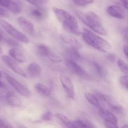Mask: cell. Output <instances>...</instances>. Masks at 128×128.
I'll return each instance as SVG.
<instances>
[{
  "label": "cell",
  "instance_id": "obj_1",
  "mask_svg": "<svg viewBox=\"0 0 128 128\" xmlns=\"http://www.w3.org/2000/svg\"><path fill=\"white\" fill-rule=\"evenodd\" d=\"M52 10L57 19L61 22L66 31L76 35H80L82 33L79 28L77 19L72 14L66 10L58 8H53Z\"/></svg>",
  "mask_w": 128,
  "mask_h": 128
},
{
  "label": "cell",
  "instance_id": "obj_2",
  "mask_svg": "<svg viewBox=\"0 0 128 128\" xmlns=\"http://www.w3.org/2000/svg\"><path fill=\"white\" fill-rule=\"evenodd\" d=\"M76 14L83 23L93 30L94 32L100 34H107V31L102 24L101 18L95 12L92 11L83 12L82 11H77Z\"/></svg>",
  "mask_w": 128,
  "mask_h": 128
},
{
  "label": "cell",
  "instance_id": "obj_3",
  "mask_svg": "<svg viewBox=\"0 0 128 128\" xmlns=\"http://www.w3.org/2000/svg\"><path fill=\"white\" fill-rule=\"evenodd\" d=\"M81 34L82 40L84 42L100 52L104 53L111 48V44L108 41L87 29H84V32Z\"/></svg>",
  "mask_w": 128,
  "mask_h": 128
},
{
  "label": "cell",
  "instance_id": "obj_4",
  "mask_svg": "<svg viewBox=\"0 0 128 128\" xmlns=\"http://www.w3.org/2000/svg\"><path fill=\"white\" fill-rule=\"evenodd\" d=\"M0 24H1V27L4 29V30L9 35H10L14 40H16L19 42H23V43H28L29 42L28 38L26 35L20 32L16 28L14 27L12 25L8 22L7 21H4V20H0Z\"/></svg>",
  "mask_w": 128,
  "mask_h": 128
},
{
  "label": "cell",
  "instance_id": "obj_5",
  "mask_svg": "<svg viewBox=\"0 0 128 128\" xmlns=\"http://www.w3.org/2000/svg\"><path fill=\"white\" fill-rule=\"evenodd\" d=\"M96 94L98 96V97L101 99L102 102H104L108 106H109L110 109L114 112H116L117 114H123L124 113V109L121 105L118 103L117 101L111 96L110 95L102 93L96 91Z\"/></svg>",
  "mask_w": 128,
  "mask_h": 128
},
{
  "label": "cell",
  "instance_id": "obj_6",
  "mask_svg": "<svg viewBox=\"0 0 128 128\" xmlns=\"http://www.w3.org/2000/svg\"><path fill=\"white\" fill-rule=\"evenodd\" d=\"M5 78H6V80H7L8 83L13 88L14 90L18 93H19L21 96H24V97L30 96V94H31L30 91L27 88L25 87L24 85H22L21 82H19L18 81H17L8 74H5Z\"/></svg>",
  "mask_w": 128,
  "mask_h": 128
},
{
  "label": "cell",
  "instance_id": "obj_7",
  "mask_svg": "<svg viewBox=\"0 0 128 128\" xmlns=\"http://www.w3.org/2000/svg\"><path fill=\"white\" fill-rule=\"evenodd\" d=\"M60 80L61 85L64 90L68 97L70 98V99L74 100L76 96V92H75L74 87L71 79L67 76L61 75L60 78Z\"/></svg>",
  "mask_w": 128,
  "mask_h": 128
},
{
  "label": "cell",
  "instance_id": "obj_8",
  "mask_svg": "<svg viewBox=\"0 0 128 128\" xmlns=\"http://www.w3.org/2000/svg\"><path fill=\"white\" fill-rule=\"evenodd\" d=\"M66 65L71 72L77 76H80L81 78L86 79L89 78V74L87 73V72L84 70H83V68H82L78 64L76 63V61L74 60L67 58L66 60Z\"/></svg>",
  "mask_w": 128,
  "mask_h": 128
},
{
  "label": "cell",
  "instance_id": "obj_9",
  "mask_svg": "<svg viewBox=\"0 0 128 128\" xmlns=\"http://www.w3.org/2000/svg\"><path fill=\"white\" fill-rule=\"evenodd\" d=\"M2 61L11 69V70L14 71V72H16L18 74L20 75V76H22V77L26 78V74L24 72L23 70L21 68V66L16 62V61L14 60H12V58H11L9 56H6V55H3L1 57Z\"/></svg>",
  "mask_w": 128,
  "mask_h": 128
},
{
  "label": "cell",
  "instance_id": "obj_10",
  "mask_svg": "<svg viewBox=\"0 0 128 128\" xmlns=\"http://www.w3.org/2000/svg\"><path fill=\"white\" fill-rule=\"evenodd\" d=\"M17 21L21 28L28 34L33 35L35 33V28L33 24L22 16L18 18Z\"/></svg>",
  "mask_w": 128,
  "mask_h": 128
},
{
  "label": "cell",
  "instance_id": "obj_11",
  "mask_svg": "<svg viewBox=\"0 0 128 128\" xmlns=\"http://www.w3.org/2000/svg\"><path fill=\"white\" fill-rule=\"evenodd\" d=\"M106 11L108 14L115 18L122 20L125 17L123 10H122L121 8L117 5H111V6H108L106 9Z\"/></svg>",
  "mask_w": 128,
  "mask_h": 128
},
{
  "label": "cell",
  "instance_id": "obj_12",
  "mask_svg": "<svg viewBox=\"0 0 128 128\" xmlns=\"http://www.w3.org/2000/svg\"><path fill=\"white\" fill-rule=\"evenodd\" d=\"M30 15L36 20H43L47 16V12L41 6H36L31 9L30 11Z\"/></svg>",
  "mask_w": 128,
  "mask_h": 128
},
{
  "label": "cell",
  "instance_id": "obj_13",
  "mask_svg": "<svg viewBox=\"0 0 128 128\" xmlns=\"http://www.w3.org/2000/svg\"><path fill=\"white\" fill-rule=\"evenodd\" d=\"M9 54L14 60L18 62H24L26 58L24 54L17 47H13L9 51Z\"/></svg>",
  "mask_w": 128,
  "mask_h": 128
},
{
  "label": "cell",
  "instance_id": "obj_14",
  "mask_svg": "<svg viewBox=\"0 0 128 128\" xmlns=\"http://www.w3.org/2000/svg\"><path fill=\"white\" fill-rule=\"evenodd\" d=\"M61 39L64 42L68 44L70 47L74 48L77 49V50L82 48V44L75 38L66 36V35H62L61 36Z\"/></svg>",
  "mask_w": 128,
  "mask_h": 128
},
{
  "label": "cell",
  "instance_id": "obj_15",
  "mask_svg": "<svg viewBox=\"0 0 128 128\" xmlns=\"http://www.w3.org/2000/svg\"><path fill=\"white\" fill-rule=\"evenodd\" d=\"M41 67L39 64L33 62L29 64L27 68V73L30 78H36L41 73Z\"/></svg>",
  "mask_w": 128,
  "mask_h": 128
},
{
  "label": "cell",
  "instance_id": "obj_16",
  "mask_svg": "<svg viewBox=\"0 0 128 128\" xmlns=\"http://www.w3.org/2000/svg\"><path fill=\"white\" fill-rule=\"evenodd\" d=\"M99 110H100L99 112H100V116L103 119L104 121H112L115 123H118L117 118L113 113L109 111L108 110L103 109L102 108H101Z\"/></svg>",
  "mask_w": 128,
  "mask_h": 128
},
{
  "label": "cell",
  "instance_id": "obj_17",
  "mask_svg": "<svg viewBox=\"0 0 128 128\" xmlns=\"http://www.w3.org/2000/svg\"><path fill=\"white\" fill-rule=\"evenodd\" d=\"M35 90L40 94L45 97H48L51 94V90L48 87L41 83L36 84L35 85Z\"/></svg>",
  "mask_w": 128,
  "mask_h": 128
},
{
  "label": "cell",
  "instance_id": "obj_18",
  "mask_svg": "<svg viewBox=\"0 0 128 128\" xmlns=\"http://www.w3.org/2000/svg\"><path fill=\"white\" fill-rule=\"evenodd\" d=\"M66 54L68 56V58L75 61H79L81 60V56L80 52H78L77 49H75L74 48L70 47V48L67 49Z\"/></svg>",
  "mask_w": 128,
  "mask_h": 128
},
{
  "label": "cell",
  "instance_id": "obj_19",
  "mask_svg": "<svg viewBox=\"0 0 128 128\" xmlns=\"http://www.w3.org/2000/svg\"><path fill=\"white\" fill-rule=\"evenodd\" d=\"M92 123L85 120H76L71 121V128H94Z\"/></svg>",
  "mask_w": 128,
  "mask_h": 128
},
{
  "label": "cell",
  "instance_id": "obj_20",
  "mask_svg": "<svg viewBox=\"0 0 128 128\" xmlns=\"http://www.w3.org/2000/svg\"><path fill=\"white\" fill-rule=\"evenodd\" d=\"M6 100L8 103L12 107H18L21 104V100L14 92L8 97Z\"/></svg>",
  "mask_w": 128,
  "mask_h": 128
},
{
  "label": "cell",
  "instance_id": "obj_21",
  "mask_svg": "<svg viewBox=\"0 0 128 128\" xmlns=\"http://www.w3.org/2000/svg\"><path fill=\"white\" fill-rule=\"evenodd\" d=\"M85 98L88 101V102H90L91 104L93 105L94 106H95L97 108L100 109L101 108H102L100 101L98 100L97 97L96 96H94V94H92V93H90V92H86V93H85Z\"/></svg>",
  "mask_w": 128,
  "mask_h": 128
},
{
  "label": "cell",
  "instance_id": "obj_22",
  "mask_svg": "<svg viewBox=\"0 0 128 128\" xmlns=\"http://www.w3.org/2000/svg\"><path fill=\"white\" fill-rule=\"evenodd\" d=\"M51 50L48 46L44 44H40L37 47V52L40 56L47 57L51 52Z\"/></svg>",
  "mask_w": 128,
  "mask_h": 128
},
{
  "label": "cell",
  "instance_id": "obj_23",
  "mask_svg": "<svg viewBox=\"0 0 128 128\" xmlns=\"http://www.w3.org/2000/svg\"><path fill=\"white\" fill-rule=\"evenodd\" d=\"M54 116L62 124H64L66 127L71 128V121H70V119L67 116L61 113H56Z\"/></svg>",
  "mask_w": 128,
  "mask_h": 128
},
{
  "label": "cell",
  "instance_id": "obj_24",
  "mask_svg": "<svg viewBox=\"0 0 128 128\" xmlns=\"http://www.w3.org/2000/svg\"><path fill=\"white\" fill-rule=\"evenodd\" d=\"M46 58H48L52 62H55V63H59V62H61L62 61L61 58L59 55H58L57 54L55 53L54 51H52V50L49 53V54L48 55Z\"/></svg>",
  "mask_w": 128,
  "mask_h": 128
},
{
  "label": "cell",
  "instance_id": "obj_25",
  "mask_svg": "<svg viewBox=\"0 0 128 128\" xmlns=\"http://www.w3.org/2000/svg\"><path fill=\"white\" fill-rule=\"evenodd\" d=\"M7 9L10 10L11 12L14 14L20 13L21 11V8H20V6L14 1H12V2H11V4H10V6H8Z\"/></svg>",
  "mask_w": 128,
  "mask_h": 128
},
{
  "label": "cell",
  "instance_id": "obj_26",
  "mask_svg": "<svg viewBox=\"0 0 128 128\" xmlns=\"http://www.w3.org/2000/svg\"><path fill=\"white\" fill-rule=\"evenodd\" d=\"M92 66H94L95 70H96L97 73L100 76H104L106 72H105V71L104 70L103 68H102L100 64H98V62H92Z\"/></svg>",
  "mask_w": 128,
  "mask_h": 128
},
{
  "label": "cell",
  "instance_id": "obj_27",
  "mask_svg": "<svg viewBox=\"0 0 128 128\" xmlns=\"http://www.w3.org/2000/svg\"><path fill=\"white\" fill-rule=\"evenodd\" d=\"M118 65L120 68L121 69V70L124 73H125L126 74H128V66L127 63H126L123 60H121V59H119L118 61Z\"/></svg>",
  "mask_w": 128,
  "mask_h": 128
},
{
  "label": "cell",
  "instance_id": "obj_28",
  "mask_svg": "<svg viewBox=\"0 0 128 128\" xmlns=\"http://www.w3.org/2000/svg\"><path fill=\"white\" fill-rule=\"evenodd\" d=\"M73 1L76 4L80 6H83L92 3L94 0H73Z\"/></svg>",
  "mask_w": 128,
  "mask_h": 128
},
{
  "label": "cell",
  "instance_id": "obj_29",
  "mask_svg": "<svg viewBox=\"0 0 128 128\" xmlns=\"http://www.w3.org/2000/svg\"><path fill=\"white\" fill-rule=\"evenodd\" d=\"M41 119L44 121H52L53 119V114L51 111H47L42 115Z\"/></svg>",
  "mask_w": 128,
  "mask_h": 128
},
{
  "label": "cell",
  "instance_id": "obj_30",
  "mask_svg": "<svg viewBox=\"0 0 128 128\" xmlns=\"http://www.w3.org/2000/svg\"><path fill=\"white\" fill-rule=\"evenodd\" d=\"M27 2L35 6H41L47 0H26Z\"/></svg>",
  "mask_w": 128,
  "mask_h": 128
},
{
  "label": "cell",
  "instance_id": "obj_31",
  "mask_svg": "<svg viewBox=\"0 0 128 128\" xmlns=\"http://www.w3.org/2000/svg\"><path fill=\"white\" fill-rule=\"evenodd\" d=\"M120 82H121V85H122L123 87H124L126 90H128V76L127 74H126L125 76H122V77L120 78Z\"/></svg>",
  "mask_w": 128,
  "mask_h": 128
},
{
  "label": "cell",
  "instance_id": "obj_32",
  "mask_svg": "<svg viewBox=\"0 0 128 128\" xmlns=\"http://www.w3.org/2000/svg\"><path fill=\"white\" fill-rule=\"evenodd\" d=\"M104 125L106 128H118V123L112 122V121H104Z\"/></svg>",
  "mask_w": 128,
  "mask_h": 128
},
{
  "label": "cell",
  "instance_id": "obj_33",
  "mask_svg": "<svg viewBox=\"0 0 128 128\" xmlns=\"http://www.w3.org/2000/svg\"><path fill=\"white\" fill-rule=\"evenodd\" d=\"M12 0H0V6L7 9Z\"/></svg>",
  "mask_w": 128,
  "mask_h": 128
},
{
  "label": "cell",
  "instance_id": "obj_34",
  "mask_svg": "<svg viewBox=\"0 0 128 128\" xmlns=\"http://www.w3.org/2000/svg\"><path fill=\"white\" fill-rule=\"evenodd\" d=\"M0 128H12V126L4 122L2 119L0 118Z\"/></svg>",
  "mask_w": 128,
  "mask_h": 128
},
{
  "label": "cell",
  "instance_id": "obj_35",
  "mask_svg": "<svg viewBox=\"0 0 128 128\" xmlns=\"http://www.w3.org/2000/svg\"><path fill=\"white\" fill-rule=\"evenodd\" d=\"M107 59L110 61L111 62H114L115 60H116V56H115L114 54L113 53H109L107 55Z\"/></svg>",
  "mask_w": 128,
  "mask_h": 128
},
{
  "label": "cell",
  "instance_id": "obj_36",
  "mask_svg": "<svg viewBox=\"0 0 128 128\" xmlns=\"http://www.w3.org/2000/svg\"><path fill=\"white\" fill-rule=\"evenodd\" d=\"M123 52L124 53L125 56H126V58H128V47L126 44H124L123 46Z\"/></svg>",
  "mask_w": 128,
  "mask_h": 128
},
{
  "label": "cell",
  "instance_id": "obj_37",
  "mask_svg": "<svg viewBox=\"0 0 128 128\" xmlns=\"http://www.w3.org/2000/svg\"><path fill=\"white\" fill-rule=\"evenodd\" d=\"M121 1L124 8L125 9H128V0H121Z\"/></svg>",
  "mask_w": 128,
  "mask_h": 128
},
{
  "label": "cell",
  "instance_id": "obj_38",
  "mask_svg": "<svg viewBox=\"0 0 128 128\" xmlns=\"http://www.w3.org/2000/svg\"><path fill=\"white\" fill-rule=\"evenodd\" d=\"M2 40V31L0 30V41H1Z\"/></svg>",
  "mask_w": 128,
  "mask_h": 128
},
{
  "label": "cell",
  "instance_id": "obj_39",
  "mask_svg": "<svg viewBox=\"0 0 128 128\" xmlns=\"http://www.w3.org/2000/svg\"><path fill=\"white\" fill-rule=\"evenodd\" d=\"M3 86H5L4 84L2 83V82H1V81H0V87H3Z\"/></svg>",
  "mask_w": 128,
  "mask_h": 128
},
{
  "label": "cell",
  "instance_id": "obj_40",
  "mask_svg": "<svg viewBox=\"0 0 128 128\" xmlns=\"http://www.w3.org/2000/svg\"><path fill=\"white\" fill-rule=\"evenodd\" d=\"M2 49H1V48L0 47V54H1V53H2Z\"/></svg>",
  "mask_w": 128,
  "mask_h": 128
},
{
  "label": "cell",
  "instance_id": "obj_41",
  "mask_svg": "<svg viewBox=\"0 0 128 128\" xmlns=\"http://www.w3.org/2000/svg\"><path fill=\"white\" fill-rule=\"evenodd\" d=\"M2 77V72H1V71H0V78Z\"/></svg>",
  "mask_w": 128,
  "mask_h": 128
}]
</instances>
